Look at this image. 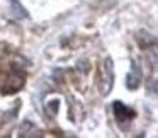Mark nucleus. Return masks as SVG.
Listing matches in <instances>:
<instances>
[{"label": "nucleus", "mask_w": 158, "mask_h": 138, "mask_svg": "<svg viewBox=\"0 0 158 138\" xmlns=\"http://www.w3.org/2000/svg\"><path fill=\"white\" fill-rule=\"evenodd\" d=\"M114 113H116V118L119 123H126V121H131L134 116H136V113H134L131 107L124 106L123 102H114Z\"/></svg>", "instance_id": "nucleus-1"}, {"label": "nucleus", "mask_w": 158, "mask_h": 138, "mask_svg": "<svg viewBox=\"0 0 158 138\" xmlns=\"http://www.w3.org/2000/svg\"><path fill=\"white\" fill-rule=\"evenodd\" d=\"M141 82V70L139 67L136 65V62H133V67H131V73L127 77V87L129 89H136Z\"/></svg>", "instance_id": "nucleus-2"}, {"label": "nucleus", "mask_w": 158, "mask_h": 138, "mask_svg": "<svg viewBox=\"0 0 158 138\" xmlns=\"http://www.w3.org/2000/svg\"><path fill=\"white\" fill-rule=\"evenodd\" d=\"M155 90H156V94H158V80H156V84H155Z\"/></svg>", "instance_id": "nucleus-3"}]
</instances>
